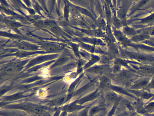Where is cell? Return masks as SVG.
Instances as JSON below:
<instances>
[{
  "mask_svg": "<svg viewBox=\"0 0 154 116\" xmlns=\"http://www.w3.org/2000/svg\"><path fill=\"white\" fill-rule=\"evenodd\" d=\"M14 68L13 67H9L6 69V71L7 73H11L14 71Z\"/></svg>",
  "mask_w": 154,
  "mask_h": 116,
  "instance_id": "cell-3",
  "label": "cell"
},
{
  "mask_svg": "<svg viewBox=\"0 0 154 116\" xmlns=\"http://www.w3.org/2000/svg\"><path fill=\"white\" fill-rule=\"evenodd\" d=\"M114 22H115L116 25H118V26H119V25H120V24H121L120 21L119 20H118V19H117V20H115V21H114Z\"/></svg>",
  "mask_w": 154,
  "mask_h": 116,
  "instance_id": "cell-5",
  "label": "cell"
},
{
  "mask_svg": "<svg viewBox=\"0 0 154 116\" xmlns=\"http://www.w3.org/2000/svg\"><path fill=\"white\" fill-rule=\"evenodd\" d=\"M142 71L147 73H153L154 72V69L149 67H144L142 69Z\"/></svg>",
  "mask_w": 154,
  "mask_h": 116,
  "instance_id": "cell-1",
  "label": "cell"
},
{
  "mask_svg": "<svg viewBox=\"0 0 154 116\" xmlns=\"http://www.w3.org/2000/svg\"><path fill=\"white\" fill-rule=\"evenodd\" d=\"M64 100V98H60L57 99L54 102V104H56V105H58V104H60L61 102H63Z\"/></svg>",
  "mask_w": 154,
  "mask_h": 116,
  "instance_id": "cell-2",
  "label": "cell"
},
{
  "mask_svg": "<svg viewBox=\"0 0 154 116\" xmlns=\"http://www.w3.org/2000/svg\"><path fill=\"white\" fill-rule=\"evenodd\" d=\"M79 116H87V112L84 111L83 112H81Z\"/></svg>",
  "mask_w": 154,
  "mask_h": 116,
  "instance_id": "cell-4",
  "label": "cell"
},
{
  "mask_svg": "<svg viewBox=\"0 0 154 116\" xmlns=\"http://www.w3.org/2000/svg\"><path fill=\"white\" fill-rule=\"evenodd\" d=\"M152 44H153V45H154V41H152Z\"/></svg>",
  "mask_w": 154,
  "mask_h": 116,
  "instance_id": "cell-6",
  "label": "cell"
}]
</instances>
